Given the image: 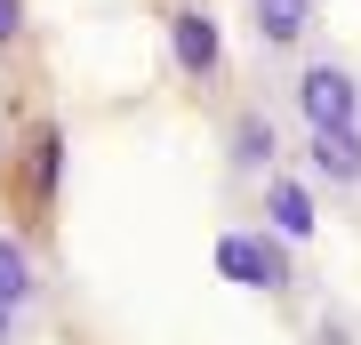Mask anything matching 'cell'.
<instances>
[{
    "label": "cell",
    "instance_id": "1",
    "mask_svg": "<svg viewBox=\"0 0 361 345\" xmlns=\"http://www.w3.org/2000/svg\"><path fill=\"white\" fill-rule=\"evenodd\" d=\"M273 113L289 128H337V121H361V64L345 49H305L281 64V97Z\"/></svg>",
    "mask_w": 361,
    "mask_h": 345
},
{
    "label": "cell",
    "instance_id": "2",
    "mask_svg": "<svg viewBox=\"0 0 361 345\" xmlns=\"http://www.w3.org/2000/svg\"><path fill=\"white\" fill-rule=\"evenodd\" d=\"M161 32H169L177 80L209 97L225 80V25H217V8H209V0H169V8H161Z\"/></svg>",
    "mask_w": 361,
    "mask_h": 345
},
{
    "label": "cell",
    "instance_id": "3",
    "mask_svg": "<svg viewBox=\"0 0 361 345\" xmlns=\"http://www.w3.org/2000/svg\"><path fill=\"white\" fill-rule=\"evenodd\" d=\"M273 169H289V121L265 97H249V104L225 113V177L233 185H265Z\"/></svg>",
    "mask_w": 361,
    "mask_h": 345
},
{
    "label": "cell",
    "instance_id": "4",
    "mask_svg": "<svg viewBox=\"0 0 361 345\" xmlns=\"http://www.w3.org/2000/svg\"><path fill=\"white\" fill-rule=\"evenodd\" d=\"M289 161L313 193H361V121H337V128H297L289 137Z\"/></svg>",
    "mask_w": 361,
    "mask_h": 345
},
{
    "label": "cell",
    "instance_id": "5",
    "mask_svg": "<svg viewBox=\"0 0 361 345\" xmlns=\"http://www.w3.org/2000/svg\"><path fill=\"white\" fill-rule=\"evenodd\" d=\"M241 25L265 64H289V56L322 49V0H241Z\"/></svg>",
    "mask_w": 361,
    "mask_h": 345
},
{
    "label": "cell",
    "instance_id": "6",
    "mask_svg": "<svg viewBox=\"0 0 361 345\" xmlns=\"http://www.w3.org/2000/svg\"><path fill=\"white\" fill-rule=\"evenodd\" d=\"M0 305H8L16 321H32L40 305H49V265H40V249L16 225H0Z\"/></svg>",
    "mask_w": 361,
    "mask_h": 345
},
{
    "label": "cell",
    "instance_id": "7",
    "mask_svg": "<svg viewBox=\"0 0 361 345\" xmlns=\"http://www.w3.org/2000/svg\"><path fill=\"white\" fill-rule=\"evenodd\" d=\"M225 273H241V289H265V297H289V257H281V233H233L225 241Z\"/></svg>",
    "mask_w": 361,
    "mask_h": 345
},
{
    "label": "cell",
    "instance_id": "8",
    "mask_svg": "<svg viewBox=\"0 0 361 345\" xmlns=\"http://www.w3.org/2000/svg\"><path fill=\"white\" fill-rule=\"evenodd\" d=\"M257 209H265V233H281V241H313V185L289 177V169H273V177L257 185Z\"/></svg>",
    "mask_w": 361,
    "mask_h": 345
},
{
    "label": "cell",
    "instance_id": "9",
    "mask_svg": "<svg viewBox=\"0 0 361 345\" xmlns=\"http://www.w3.org/2000/svg\"><path fill=\"white\" fill-rule=\"evenodd\" d=\"M25 32H32V0H0V56L25 49Z\"/></svg>",
    "mask_w": 361,
    "mask_h": 345
},
{
    "label": "cell",
    "instance_id": "10",
    "mask_svg": "<svg viewBox=\"0 0 361 345\" xmlns=\"http://www.w3.org/2000/svg\"><path fill=\"white\" fill-rule=\"evenodd\" d=\"M313 345H353V321H337V313L313 321Z\"/></svg>",
    "mask_w": 361,
    "mask_h": 345
},
{
    "label": "cell",
    "instance_id": "11",
    "mask_svg": "<svg viewBox=\"0 0 361 345\" xmlns=\"http://www.w3.org/2000/svg\"><path fill=\"white\" fill-rule=\"evenodd\" d=\"M0 345H25V321H16L8 305H0Z\"/></svg>",
    "mask_w": 361,
    "mask_h": 345
}]
</instances>
